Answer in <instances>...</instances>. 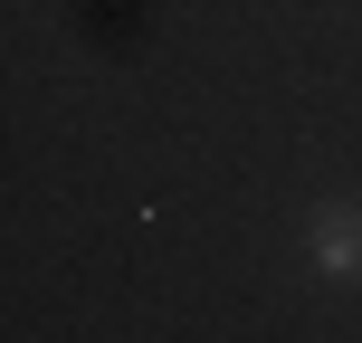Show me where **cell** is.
<instances>
[{
    "label": "cell",
    "mask_w": 362,
    "mask_h": 343,
    "mask_svg": "<svg viewBox=\"0 0 362 343\" xmlns=\"http://www.w3.org/2000/svg\"><path fill=\"white\" fill-rule=\"evenodd\" d=\"M315 267L325 277H362V210L353 200H325L315 210Z\"/></svg>",
    "instance_id": "cell-1"
}]
</instances>
